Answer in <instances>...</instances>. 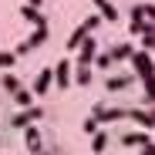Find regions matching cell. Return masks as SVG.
<instances>
[{"label":"cell","instance_id":"cell-30","mask_svg":"<svg viewBox=\"0 0 155 155\" xmlns=\"http://www.w3.org/2000/svg\"><path fill=\"white\" fill-rule=\"evenodd\" d=\"M152 51H155V47H152Z\"/></svg>","mask_w":155,"mask_h":155},{"label":"cell","instance_id":"cell-7","mask_svg":"<svg viewBox=\"0 0 155 155\" xmlns=\"http://www.w3.org/2000/svg\"><path fill=\"white\" fill-rule=\"evenodd\" d=\"M94 58H98V44H94V37H84V41H81V47H78V64L91 68V64H94Z\"/></svg>","mask_w":155,"mask_h":155},{"label":"cell","instance_id":"cell-16","mask_svg":"<svg viewBox=\"0 0 155 155\" xmlns=\"http://www.w3.org/2000/svg\"><path fill=\"white\" fill-rule=\"evenodd\" d=\"M91 4L98 7L101 20H118V7H115V4H108V0H91Z\"/></svg>","mask_w":155,"mask_h":155},{"label":"cell","instance_id":"cell-19","mask_svg":"<svg viewBox=\"0 0 155 155\" xmlns=\"http://www.w3.org/2000/svg\"><path fill=\"white\" fill-rule=\"evenodd\" d=\"M0 88H4V91H7V94H14V91H20V81H17V78H14V74H10V71H7V74H4V78H0Z\"/></svg>","mask_w":155,"mask_h":155},{"label":"cell","instance_id":"cell-25","mask_svg":"<svg viewBox=\"0 0 155 155\" xmlns=\"http://www.w3.org/2000/svg\"><path fill=\"white\" fill-rule=\"evenodd\" d=\"M142 17H145L152 27H155V4H142Z\"/></svg>","mask_w":155,"mask_h":155},{"label":"cell","instance_id":"cell-20","mask_svg":"<svg viewBox=\"0 0 155 155\" xmlns=\"http://www.w3.org/2000/svg\"><path fill=\"white\" fill-rule=\"evenodd\" d=\"M10 98H14V105H20V108H31V101H34V94H31V91H24V88L14 91Z\"/></svg>","mask_w":155,"mask_h":155},{"label":"cell","instance_id":"cell-11","mask_svg":"<svg viewBox=\"0 0 155 155\" xmlns=\"http://www.w3.org/2000/svg\"><path fill=\"white\" fill-rule=\"evenodd\" d=\"M148 142H152V138H148V132H145V128L121 135V145H125V148H142V145H148Z\"/></svg>","mask_w":155,"mask_h":155},{"label":"cell","instance_id":"cell-2","mask_svg":"<svg viewBox=\"0 0 155 155\" xmlns=\"http://www.w3.org/2000/svg\"><path fill=\"white\" fill-rule=\"evenodd\" d=\"M44 118V108L41 105H31V108H20L14 118H10V128H14V132H24V128H27V125H37Z\"/></svg>","mask_w":155,"mask_h":155},{"label":"cell","instance_id":"cell-28","mask_svg":"<svg viewBox=\"0 0 155 155\" xmlns=\"http://www.w3.org/2000/svg\"><path fill=\"white\" fill-rule=\"evenodd\" d=\"M41 4H44V0H27V7H37V10H41Z\"/></svg>","mask_w":155,"mask_h":155},{"label":"cell","instance_id":"cell-12","mask_svg":"<svg viewBox=\"0 0 155 155\" xmlns=\"http://www.w3.org/2000/svg\"><path fill=\"white\" fill-rule=\"evenodd\" d=\"M51 84H54V71H51V68L37 71V78H34V94H47Z\"/></svg>","mask_w":155,"mask_h":155},{"label":"cell","instance_id":"cell-14","mask_svg":"<svg viewBox=\"0 0 155 155\" xmlns=\"http://www.w3.org/2000/svg\"><path fill=\"white\" fill-rule=\"evenodd\" d=\"M20 17L27 20V24H34V27H47V17H44L37 7H27V4H24V7H20Z\"/></svg>","mask_w":155,"mask_h":155},{"label":"cell","instance_id":"cell-6","mask_svg":"<svg viewBox=\"0 0 155 155\" xmlns=\"http://www.w3.org/2000/svg\"><path fill=\"white\" fill-rule=\"evenodd\" d=\"M44 41H47V27H34V34H31L27 41H20L14 54H31V51H37V47H41Z\"/></svg>","mask_w":155,"mask_h":155},{"label":"cell","instance_id":"cell-15","mask_svg":"<svg viewBox=\"0 0 155 155\" xmlns=\"http://www.w3.org/2000/svg\"><path fill=\"white\" fill-rule=\"evenodd\" d=\"M135 84V74L128 78V74H118V78H105V88L108 91H125V88H132Z\"/></svg>","mask_w":155,"mask_h":155},{"label":"cell","instance_id":"cell-1","mask_svg":"<svg viewBox=\"0 0 155 155\" xmlns=\"http://www.w3.org/2000/svg\"><path fill=\"white\" fill-rule=\"evenodd\" d=\"M101 24H105V20H101V14H88L81 24H78V31L68 37V44H64V47H68V51H78V47H81V41H84V37H91V34H94V27H101Z\"/></svg>","mask_w":155,"mask_h":155},{"label":"cell","instance_id":"cell-27","mask_svg":"<svg viewBox=\"0 0 155 155\" xmlns=\"http://www.w3.org/2000/svg\"><path fill=\"white\" fill-rule=\"evenodd\" d=\"M142 155H155V142H148V145H142Z\"/></svg>","mask_w":155,"mask_h":155},{"label":"cell","instance_id":"cell-17","mask_svg":"<svg viewBox=\"0 0 155 155\" xmlns=\"http://www.w3.org/2000/svg\"><path fill=\"white\" fill-rule=\"evenodd\" d=\"M74 84H81V88H88V84H91V68H84V64H78V68H74Z\"/></svg>","mask_w":155,"mask_h":155},{"label":"cell","instance_id":"cell-8","mask_svg":"<svg viewBox=\"0 0 155 155\" xmlns=\"http://www.w3.org/2000/svg\"><path fill=\"white\" fill-rule=\"evenodd\" d=\"M24 145H27L31 155H41V152H44V138H41V132H37V125H27V128H24Z\"/></svg>","mask_w":155,"mask_h":155},{"label":"cell","instance_id":"cell-18","mask_svg":"<svg viewBox=\"0 0 155 155\" xmlns=\"http://www.w3.org/2000/svg\"><path fill=\"white\" fill-rule=\"evenodd\" d=\"M105 148H108V135H105V132H94V135H91V152L101 155Z\"/></svg>","mask_w":155,"mask_h":155},{"label":"cell","instance_id":"cell-26","mask_svg":"<svg viewBox=\"0 0 155 155\" xmlns=\"http://www.w3.org/2000/svg\"><path fill=\"white\" fill-rule=\"evenodd\" d=\"M94 64H98V68H111V58H108V54H98Z\"/></svg>","mask_w":155,"mask_h":155},{"label":"cell","instance_id":"cell-24","mask_svg":"<svg viewBox=\"0 0 155 155\" xmlns=\"http://www.w3.org/2000/svg\"><path fill=\"white\" fill-rule=\"evenodd\" d=\"M81 132H88V135H94V132H101V125H98V121H94V118L88 115V118H84V125H81Z\"/></svg>","mask_w":155,"mask_h":155},{"label":"cell","instance_id":"cell-3","mask_svg":"<svg viewBox=\"0 0 155 155\" xmlns=\"http://www.w3.org/2000/svg\"><path fill=\"white\" fill-rule=\"evenodd\" d=\"M132 68H135V78L145 81V78H155V61H152V51H135L132 58Z\"/></svg>","mask_w":155,"mask_h":155},{"label":"cell","instance_id":"cell-4","mask_svg":"<svg viewBox=\"0 0 155 155\" xmlns=\"http://www.w3.org/2000/svg\"><path fill=\"white\" fill-rule=\"evenodd\" d=\"M91 118L98 125H111V121H121L128 118V108H108V105H91Z\"/></svg>","mask_w":155,"mask_h":155},{"label":"cell","instance_id":"cell-21","mask_svg":"<svg viewBox=\"0 0 155 155\" xmlns=\"http://www.w3.org/2000/svg\"><path fill=\"white\" fill-rule=\"evenodd\" d=\"M14 64H17V54H14V51H0V68H4V71H14Z\"/></svg>","mask_w":155,"mask_h":155},{"label":"cell","instance_id":"cell-10","mask_svg":"<svg viewBox=\"0 0 155 155\" xmlns=\"http://www.w3.org/2000/svg\"><path fill=\"white\" fill-rule=\"evenodd\" d=\"M148 27H152V24H148V20L142 17V4H135V7H132V20H128V31H132L135 37H142V34H145Z\"/></svg>","mask_w":155,"mask_h":155},{"label":"cell","instance_id":"cell-22","mask_svg":"<svg viewBox=\"0 0 155 155\" xmlns=\"http://www.w3.org/2000/svg\"><path fill=\"white\" fill-rule=\"evenodd\" d=\"M145 101H148V105H155V78H145Z\"/></svg>","mask_w":155,"mask_h":155},{"label":"cell","instance_id":"cell-9","mask_svg":"<svg viewBox=\"0 0 155 155\" xmlns=\"http://www.w3.org/2000/svg\"><path fill=\"white\" fill-rule=\"evenodd\" d=\"M128 118H132L138 128H145V132L155 128V111L152 108H128Z\"/></svg>","mask_w":155,"mask_h":155},{"label":"cell","instance_id":"cell-29","mask_svg":"<svg viewBox=\"0 0 155 155\" xmlns=\"http://www.w3.org/2000/svg\"><path fill=\"white\" fill-rule=\"evenodd\" d=\"M41 155H58V152H41Z\"/></svg>","mask_w":155,"mask_h":155},{"label":"cell","instance_id":"cell-5","mask_svg":"<svg viewBox=\"0 0 155 155\" xmlns=\"http://www.w3.org/2000/svg\"><path fill=\"white\" fill-rule=\"evenodd\" d=\"M51 71H54V84H58V88H71V84H74V68H71V61H68V58H64V61H58Z\"/></svg>","mask_w":155,"mask_h":155},{"label":"cell","instance_id":"cell-13","mask_svg":"<svg viewBox=\"0 0 155 155\" xmlns=\"http://www.w3.org/2000/svg\"><path fill=\"white\" fill-rule=\"evenodd\" d=\"M132 54H135V47L128 44V41H121V44H115V47L108 51V58H111V64H118V61H128Z\"/></svg>","mask_w":155,"mask_h":155},{"label":"cell","instance_id":"cell-23","mask_svg":"<svg viewBox=\"0 0 155 155\" xmlns=\"http://www.w3.org/2000/svg\"><path fill=\"white\" fill-rule=\"evenodd\" d=\"M152 47H155V27H148L142 34V51H152Z\"/></svg>","mask_w":155,"mask_h":155}]
</instances>
